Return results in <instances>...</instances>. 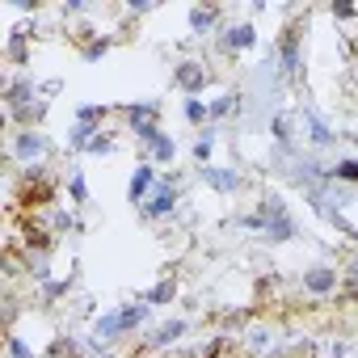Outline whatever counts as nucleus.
Wrapping results in <instances>:
<instances>
[{
	"mask_svg": "<svg viewBox=\"0 0 358 358\" xmlns=\"http://www.w3.org/2000/svg\"><path fill=\"white\" fill-rule=\"evenodd\" d=\"M9 152H13V160L22 169H30V164H43V156L51 152V139L38 127H22V131L9 135Z\"/></svg>",
	"mask_w": 358,
	"mask_h": 358,
	"instance_id": "f257e3e1",
	"label": "nucleus"
},
{
	"mask_svg": "<svg viewBox=\"0 0 358 358\" xmlns=\"http://www.w3.org/2000/svg\"><path fill=\"white\" fill-rule=\"evenodd\" d=\"M262 215H266V236L270 241H291L295 236V220H291V211H287V203L278 194L262 199Z\"/></svg>",
	"mask_w": 358,
	"mask_h": 358,
	"instance_id": "f03ea898",
	"label": "nucleus"
},
{
	"mask_svg": "<svg viewBox=\"0 0 358 358\" xmlns=\"http://www.w3.org/2000/svg\"><path fill=\"white\" fill-rule=\"evenodd\" d=\"M173 80H177V89H182L186 97H203V89L211 85V72L199 59H182V64H177V72H173Z\"/></svg>",
	"mask_w": 358,
	"mask_h": 358,
	"instance_id": "7ed1b4c3",
	"label": "nucleus"
},
{
	"mask_svg": "<svg viewBox=\"0 0 358 358\" xmlns=\"http://www.w3.org/2000/svg\"><path fill=\"white\" fill-rule=\"evenodd\" d=\"M299 282H303V291H308V295H316V299H329V295L337 291V270L320 262V266H308Z\"/></svg>",
	"mask_w": 358,
	"mask_h": 358,
	"instance_id": "20e7f679",
	"label": "nucleus"
},
{
	"mask_svg": "<svg viewBox=\"0 0 358 358\" xmlns=\"http://www.w3.org/2000/svg\"><path fill=\"white\" fill-rule=\"evenodd\" d=\"M173 207H177V186L173 182H160L148 194V203H143V220H164V215H173Z\"/></svg>",
	"mask_w": 358,
	"mask_h": 358,
	"instance_id": "39448f33",
	"label": "nucleus"
},
{
	"mask_svg": "<svg viewBox=\"0 0 358 358\" xmlns=\"http://www.w3.org/2000/svg\"><path fill=\"white\" fill-rule=\"evenodd\" d=\"M199 173H203V182H207L211 190H220V194H236V190L245 186V177H241L236 169H220V164H203Z\"/></svg>",
	"mask_w": 358,
	"mask_h": 358,
	"instance_id": "423d86ee",
	"label": "nucleus"
},
{
	"mask_svg": "<svg viewBox=\"0 0 358 358\" xmlns=\"http://www.w3.org/2000/svg\"><path fill=\"white\" fill-rule=\"evenodd\" d=\"M274 345H278V329L274 324H253L245 337H241V350H249V354H274Z\"/></svg>",
	"mask_w": 358,
	"mask_h": 358,
	"instance_id": "0eeeda50",
	"label": "nucleus"
},
{
	"mask_svg": "<svg viewBox=\"0 0 358 358\" xmlns=\"http://www.w3.org/2000/svg\"><path fill=\"white\" fill-rule=\"evenodd\" d=\"M152 186H156V169H152V160L135 164L131 186H127V203H148V190H152Z\"/></svg>",
	"mask_w": 358,
	"mask_h": 358,
	"instance_id": "6e6552de",
	"label": "nucleus"
},
{
	"mask_svg": "<svg viewBox=\"0 0 358 358\" xmlns=\"http://www.w3.org/2000/svg\"><path fill=\"white\" fill-rule=\"evenodd\" d=\"M220 43H224V51H228V55H241V51L257 47V30H253L249 22H241V26H228Z\"/></svg>",
	"mask_w": 358,
	"mask_h": 358,
	"instance_id": "1a4fd4ad",
	"label": "nucleus"
},
{
	"mask_svg": "<svg viewBox=\"0 0 358 358\" xmlns=\"http://www.w3.org/2000/svg\"><path fill=\"white\" fill-rule=\"evenodd\" d=\"M278 55H282V76H299V30H282L278 38Z\"/></svg>",
	"mask_w": 358,
	"mask_h": 358,
	"instance_id": "9d476101",
	"label": "nucleus"
},
{
	"mask_svg": "<svg viewBox=\"0 0 358 358\" xmlns=\"http://www.w3.org/2000/svg\"><path fill=\"white\" fill-rule=\"evenodd\" d=\"M114 337H122V308L101 312V316L93 320V341H97V345H110Z\"/></svg>",
	"mask_w": 358,
	"mask_h": 358,
	"instance_id": "9b49d317",
	"label": "nucleus"
},
{
	"mask_svg": "<svg viewBox=\"0 0 358 358\" xmlns=\"http://www.w3.org/2000/svg\"><path fill=\"white\" fill-rule=\"evenodd\" d=\"M299 118H303V127H308V139H312L316 148H329V143L337 139V135H333V131H329V127L316 118V110H299Z\"/></svg>",
	"mask_w": 358,
	"mask_h": 358,
	"instance_id": "f8f14e48",
	"label": "nucleus"
},
{
	"mask_svg": "<svg viewBox=\"0 0 358 358\" xmlns=\"http://www.w3.org/2000/svg\"><path fill=\"white\" fill-rule=\"evenodd\" d=\"M182 333H186V320H164V324L148 337V345H152V350H169V345H173L177 337H182Z\"/></svg>",
	"mask_w": 358,
	"mask_h": 358,
	"instance_id": "ddd939ff",
	"label": "nucleus"
},
{
	"mask_svg": "<svg viewBox=\"0 0 358 358\" xmlns=\"http://www.w3.org/2000/svg\"><path fill=\"white\" fill-rule=\"evenodd\" d=\"M215 22H220V9H215V5H199V9H190V34H211Z\"/></svg>",
	"mask_w": 358,
	"mask_h": 358,
	"instance_id": "4468645a",
	"label": "nucleus"
},
{
	"mask_svg": "<svg viewBox=\"0 0 358 358\" xmlns=\"http://www.w3.org/2000/svg\"><path fill=\"white\" fill-rule=\"evenodd\" d=\"M122 114H127L131 127H152V122H160V106H152V101H135V106H127Z\"/></svg>",
	"mask_w": 358,
	"mask_h": 358,
	"instance_id": "2eb2a0df",
	"label": "nucleus"
},
{
	"mask_svg": "<svg viewBox=\"0 0 358 358\" xmlns=\"http://www.w3.org/2000/svg\"><path fill=\"white\" fill-rule=\"evenodd\" d=\"M173 295H177V282H173V278H160V282H156V287H152L143 299L156 308V303H173Z\"/></svg>",
	"mask_w": 358,
	"mask_h": 358,
	"instance_id": "dca6fc26",
	"label": "nucleus"
},
{
	"mask_svg": "<svg viewBox=\"0 0 358 358\" xmlns=\"http://www.w3.org/2000/svg\"><path fill=\"white\" fill-rule=\"evenodd\" d=\"M93 135H97L93 127H85V122H76V127H72V135H68V148H72V152H89V143H93Z\"/></svg>",
	"mask_w": 358,
	"mask_h": 358,
	"instance_id": "f3484780",
	"label": "nucleus"
},
{
	"mask_svg": "<svg viewBox=\"0 0 358 358\" xmlns=\"http://www.w3.org/2000/svg\"><path fill=\"white\" fill-rule=\"evenodd\" d=\"M329 177H333V182H350V186H358V160H337V164L329 169Z\"/></svg>",
	"mask_w": 358,
	"mask_h": 358,
	"instance_id": "a211bd4d",
	"label": "nucleus"
},
{
	"mask_svg": "<svg viewBox=\"0 0 358 358\" xmlns=\"http://www.w3.org/2000/svg\"><path fill=\"white\" fill-rule=\"evenodd\" d=\"M186 118H190L194 127H203V122L211 118V106H207L203 97H186Z\"/></svg>",
	"mask_w": 358,
	"mask_h": 358,
	"instance_id": "6ab92c4d",
	"label": "nucleus"
},
{
	"mask_svg": "<svg viewBox=\"0 0 358 358\" xmlns=\"http://www.w3.org/2000/svg\"><path fill=\"white\" fill-rule=\"evenodd\" d=\"M173 156H177V143H173V135H160V139L152 143V160H156V164H169Z\"/></svg>",
	"mask_w": 358,
	"mask_h": 358,
	"instance_id": "aec40b11",
	"label": "nucleus"
},
{
	"mask_svg": "<svg viewBox=\"0 0 358 358\" xmlns=\"http://www.w3.org/2000/svg\"><path fill=\"white\" fill-rule=\"evenodd\" d=\"M110 47H114V38H93V43H85V64H97L101 55H110Z\"/></svg>",
	"mask_w": 358,
	"mask_h": 358,
	"instance_id": "412c9836",
	"label": "nucleus"
},
{
	"mask_svg": "<svg viewBox=\"0 0 358 358\" xmlns=\"http://www.w3.org/2000/svg\"><path fill=\"white\" fill-rule=\"evenodd\" d=\"M211 152H215V135H211V131H203V135H199V143H194V160H199V164H211Z\"/></svg>",
	"mask_w": 358,
	"mask_h": 358,
	"instance_id": "4be33fe9",
	"label": "nucleus"
},
{
	"mask_svg": "<svg viewBox=\"0 0 358 358\" xmlns=\"http://www.w3.org/2000/svg\"><path fill=\"white\" fill-rule=\"evenodd\" d=\"M232 110H241V97H232V93H224V97L211 101V118H224V114H232Z\"/></svg>",
	"mask_w": 358,
	"mask_h": 358,
	"instance_id": "5701e85b",
	"label": "nucleus"
},
{
	"mask_svg": "<svg viewBox=\"0 0 358 358\" xmlns=\"http://www.w3.org/2000/svg\"><path fill=\"white\" fill-rule=\"evenodd\" d=\"M274 139H278V148H291V139H295L291 135V114H278L274 118Z\"/></svg>",
	"mask_w": 358,
	"mask_h": 358,
	"instance_id": "b1692460",
	"label": "nucleus"
},
{
	"mask_svg": "<svg viewBox=\"0 0 358 358\" xmlns=\"http://www.w3.org/2000/svg\"><path fill=\"white\" fill-rule=\"evenodd\" d=\"M68 194H72V203H89V186H85V177L72 169V177H68Z\"/></svg>",
	"mask_w": 358,
	"mask_h": 358,
	"instance_id": "393cba45",
	"label": "nucleus"
},
{
	"mask_svg": "<svg viewBox=\"0 0 358 358\" xmlns=\"http://www.w3.org/2000/svg\"><path fill=\"white\" fill-rule=\"evenodd\" d=\"M5 350H9V358H34V350L17 337V333H9V341H5Z\"/></svg>",
	"mask_w": 358,
	"mask_h": 358,
	"instance_id": "a878e982",
	"label": "nucleus"
},
{
	"mask_svg": "<svg viewBox=\"0 0 358 358\" xmlns=\"http://www.w3.org/2000/svg\"><path fill=\"white\" fill-rule=\"evenodd\" d=\"M114 148H118V143H114L110 135H101V131H97V135H93V143H89V152H93V156H110Z\"/></svg>",
	"mask_w": 358,
	"mask_h": 358,
	"instance_id": "bb28decb",
	"label": "nucleus"
},
{
	"mask_svg": "<svg viewBox=\"0 0 358 358\" xmlns=\"http://www.w3.org/2000/svg\"><path fill=\"white\" fill-rule=\"evenodd\" d=\"M101 114H106V106H80V110H76V122H85V127H93V122H97Z\"/></svg>",
	"mask_w": 358,
	"mask_h": 358,
	"instance_id": "cd10ccee",
	"label": "nucleus"
},
{
	"mask_svg": "<svg viewBox=\"0 0 358 358\" xmlns=\"http://www.w3.org/2000/svg\"><path fill=\"white\" fill-rule=\"evenodd\" d=\"M354 17V5H333V22H350Z\"/></svg>",
	"mask_w": 358,
	"mask_h": 358,
	"instance_id": "c85d7f7f",
	"label": "nucleus"
},
{
	"mask_svg": "<svg viewBox=\"0 0 358 358\" xmlns=\"http://www.w3.org/2000/svg\"><path fill=\"white\" fill-rule=\"evenodd\" d=\"M345 282H350V295H354V299H358V262H354V266H350V270H345Z\"/></svg>",
	"mask_w": 358,
	"mask_h": 358,
	"instance_id": "c756f323",
	"label": "nucleus"
}]
</instances>
